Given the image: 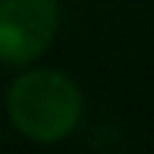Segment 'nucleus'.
I'll return each instance as SVG.
<instances>
[{
    "label": "nucleus",
    "mask_w": 154,
    "mask_h": 154,
    "mask_svg": "<svg viewBox=\"0 0 154 154\" xmlns=\"http://www.w3.org/2000/svg\"><path fill=\"white\" fill-rule=\"evenodd\" d=\"M6 113L19 135L51 145L75 132L82 120V91L60 69H29L6 91Z\"/></svg>",
    "instance_id": "obj_1"
},
{
    "label": "nucleus",
    "mask_w": 154,
    "mask_h": 154,
    "mask_svg": "<svg viewBox=\"0 0 154 154\" xmlns=\"http://www.w3.org/2000/svg\"><path fill=\"white\" fill-rule=\"evenodd\" d=\"M60 25L57 0H0V63L29 66L51 47Z\"/></svg>",
    "instance_id": "obj_2"
}]
</instances>
